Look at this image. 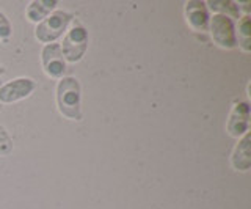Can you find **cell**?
Here are the masks:
<instances>
[{
	"label": "cell",
	"instance_id": "8fae6325",
	"mask_svg": "<svg viewBox=\"0 0 251 209\" xmlns=\"http://www.w3.org/2000/svg\"><path fill=\"white\" fill-rule=\"evenodd\" d=\"M206 6L207 10L214 11V14H223V16L231 19H240V6L235 2H231V0H207Z\"/></svg>",
	"mask_w": 251,
	"mask_h": 209
},
{
	"label": "cell",
	"instance_id": "6da1fadb",
	"mask_svg": "<svg viewBox=\"0 0 251 209\" xmlns=\"http://www.w3.org/2000/svg\"><path fill=\"white\" fill-rule=\"evenodd\" d=\"M58 112L68 120H82V87L77 77H61L57 85Z\"/></svg>",
	"mask_w": 251,
	"mask_h": 209
},
{
	"label": "cell",
	"instance_id": "7c38bea8",
	"mask_svg": "<svg viewBox=\"0 0 251 209\" xmlns=\"http://www.w3.org/2000/svg\"><path fill=\"white\" fill-rule=\"evenodd\" d=\"M235 33H239L237 46L243 52L251 51V19L248 14L239 19V27H235Z\"/></svg>",
	"mask_w": 251,
	"mask_h": 209
},
{
	"label": "cell",
	"instance_id": "9c48e42d",
	"mask_svg": "<svg viewBox=\"0 0 251 209\" xmlns=\"http://www.w3.org/2000/svg\"><path fill=\"white\" fill-rule=\"evenodd\" d=\"M231 165L237 172H248L251 167V134L248 132L239 138L231 154Z\"/></svg>",
	"mask_w": 251,
	"mask_h": 209
},
{
	"label": "cell",
	"instance_id": "4fadbf2b",
	"mask_svg": "<svg viewBox=\"0 0 251 209\" xmlns=\"http://www.w3.org/2000/svg\"><path fill=\"white\" fill-rule=\"evenodd\" d=\"M13 35V27L10 19L6 18V14L3 11H0V40H10Z\"/></svg>",
	"mask_w": 251,
	"mask_h": 209
},
{
	"label": "cell",
	"instance_id": "3957f363",
	"mask_svg": "<svg viewBox=\"0 0 251 209\" xmlns=\"http://www.w3.org/2000/svg\"><path fill=\"white\" fill-rule=\"evenodd\" d=\"M60 46L66 63L68 61L69 63H77L85 57L86 49H88V30L80 22L74 21L73 26L66 30V35Z\"/></svg>",
	"mask_w": 251,
	"mask_h": 209
},
{
	"label": "cell",
	"instance_id": "ba28073f",
	"mask_svg": "<svg viewBox=\"0 0 251 209\" xmlns=\"http://www.w3.org/2000/svg\"><path fill=\"white\" fill-rule=\"evenodd\" d=\"M184 11H185L187 24L192 27V30H195V32H207L210 16L206 2H201V0L185 2Z\"/></svg>",
	"mask_w": 251,
	"mask_h": 209
},
{
	"label": "cell",
	"instance_id": "7a4b0ae2",
	"mask_svg": "<svg viewBox=\"0 0 251 209\" xmlns=\"http://www.w3.org/2000/svg\"><path fill=\"white\" fill-rule=\"evenodd\" d=\"M74 21V14L65 10H55L44 21H41L35 28V36L39 43L52 44L58 40L63 33H66L69 24Z\"/></svg>",
	"mask_w": 251,
	"mask_h": 209
},
{
	"label": "cell",
	"instance_id": "52a82bcc",
	"mask_svg": "<svg viewBox=\"0 0 251 209\" xmlns=\"http://www.w3.org/2000/svg\"><path fill=\"white\" fill-rule=\"evenodd\" d=\"M250 131V104L247 101H235L226 123V132L234 138L243 137Z\"/></svg>",
	"mask_w": 251,
	"mask_h": 209
},
{
	"label": "cell",
	"instance_id": "277c9868",
	"mask_svg": "<svg viewBox=\"0 0 251 209\" xmlns=\"http://www.w3.org/2000/svg\"><path fill=\"white\" fill-rule=\"evenodd\" d=\"M209 32L214 43L222 49H235L237 48V33L235 24L231 18L223 14H214L209 21Z\"/></svg>",
	"mask_w": 251,
	"mask_h": 209
},
{
	"label": "cell",
	"instance_id": "8992f818",
	"mask_svg": "<svg viewBox=\"0 0 251 209\" xmlns=\"http://www.w3.org/2000/svg\"><path fill=\"white\" fill-rule=\"evenodd\" d=\"M41 63L44 73L52 79H61L66 73V60L63 57L61 46L58 43L46 44L41 51Z\"/></svg>",
	"mask_w": 251,
	"mask_h": 209
},
{
	"label": "cell",
	"instance_id": "5b68a950",
	"mask_svg": "<svg viewBox=\"0 0 251 209\" xmlns=\"http://www.w3.org/2000/svg\"><path fill=\"white\" fill-rule=\"evenodd\" d=\"M36 90V82L30 77H18L0 87V103L13 104L28 98Z\"/></svg>",
	"mask_w": 251,
	"mask_h": 209
},
{
	"label": "cell",
	"instance_id": "5bb4252c",
	"mask_svg": "<svg viewBox=\"0 0 251 209\" xmlns=\"http://www.w3.org/2000/svg\"><path fill=\"white\" fill-rule=\"evenodd\" d=\"M5 71H6V69H5V66H3V65H0V76H2V74H5Z\"/></svg>",
	"mask_w": 251,
	"mask_h": 209
},
{
	"label": "cell",
	"instance_id": "30bf717a",
	"mask_svg": "<svg viewBox=\"0 0 251 209\" xmlns=\"http://www.w3.org/2000/svg\"><path fill=\"white\" fill-rule=\"evenodd\" d=\"M58 2L57 0H33L30 2L25 8V16L30 22L33 24H39L41 21H44L50 13L57 10Z\"/></svg>",
	"mask_w": 251,
	"mask_h": 209
}]
</instances>
